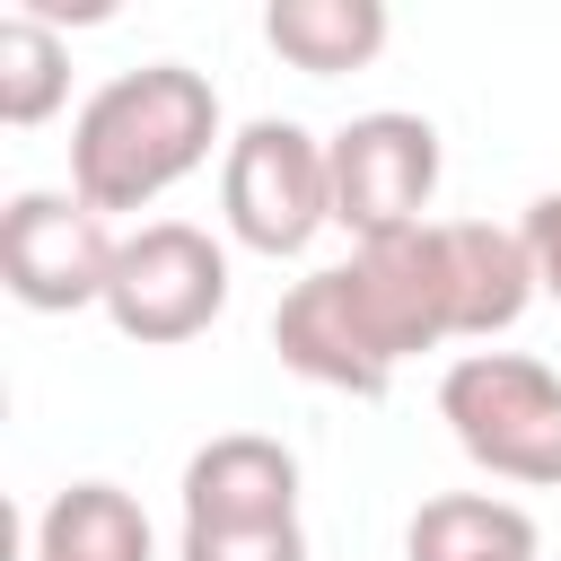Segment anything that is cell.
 I'll use <instances>...</instances> for the list:
<instances>
[{"label": "cell", "mask_w": 561, "mask_h": 561, "mask_svg": "<svg viewBox=\"0 0 561 561\" xmlns=\"http://www.w3.org/2000/svg\"><path fill=\"white\" fill-rule=\"evenodd\" d=\"M438 342H456L447 280H438V219L377 237V245H351V263L307 272L272 307L280 368L324 394H359V403H377L394 386V368Z\"/></svg>", "instance_id": "cell-1"}, {"label": "cell", "mask_w": 561, "mask_h": 561, "mask_svg": "<svg viewBox=\"0 0 561 561\" xmlns=\"http://www.w3.org/2000/svg\"><path fill=\"white\" fill-rule=\"evenodd\" d=\"M219 140V88L184 61H140L114 70L79 114H70V193L88 210H149L175 193L193 167H210Z\"/></svg>", "instance_id": "cell-2"}, {"label": "cell", "mask_w": 561, "mask_h": 561, "mask_svg": "<svg viewBox=\"0 0 561 561\" xmlns=\"http://www.w3.org/2000/svg\"><path fill=\"white\" fill-rule=\"evenodd\" d=\"M438 421L491 482L561 491V368L535 351H456L438 377Z\"/></svg>", "instance_id": "cell-3"}, {"label": "cell", "mask_w": 561, "mask_h": 561, "mask_svg": "<svg viewBox=\"0 0 561 561\" xmlns=\"http://www.w3.org/2000/svg\"><path fill=\"white\" fill-rule=\"evenodd\" d=\"M219 219L245 254H307L316 228H333V158L307 123L254 114L219 149Z\"/></svg>", "instance_id": "cell-4"}, {"label": "cell", "mask_w": 561, "mask_h": 561, "mask_svg": "<svg viewBox=\"0 0 561 561\" xmlns=\"http://www.w3.org/2000/svg\"><path fill=\"white\" fill-rule=\"evenodd\" d=\"M228 307V245L193 219H140L105 280V324L140 351H175L210 333Z\"/></svg>", "instance_id": "cell-5"}, {"label": "cell", "mask_w": 561, "mask_h": 561, "mask_svg": "<svg viewBox=\"0 0 561 561\" xmlns=\"http://www.w3.org/2000/svg\"><path fill=\"white\" fill-rule=\"evenodd\" d=\"M324 158H333V228H351V245L430 228L438 167H447L430 114H403V105L351 114V123L324 140Z\"/></svg>", "instance_id": "cell-6"}, {"label": "cell", "mask_w": 561, "mask_h": 561, "mask_svg": "<svg viewBox=\"0 0 561 561\" xmlns=\"http://www.w3.org/2000/svg\"><path fill=\"white\" fill-rule=\"evenodd\" d=\"M114 254L123 237L105 228V210H88L79 193H9L0 210V280L18 307L35 316H79V307H105V280H114Z\"/></svg>", "instance_id": "cell-7"}, {"label": "cell", "mask_w": 561, "mask_h": 561, "mask_svg": "<svg viewBox=\"0 0 561 561\" xmlns=\"http://www.w3.org/2000/svg\"><path fill=\"white\" fill-rule=\"evenodd\" d=\"M438 280H447V316L456 342H491L535 307V254L526 228H491V219H438Z\"/></svg>", "instance_id": "cell-8"}, {"label": "cell", "mask_w": 561, "mask_h": 561, "mask_svg": "<svg viewBox=\"0 0 561 561\" xmlns=\"http://www.w3.org/2000/svg\"><path fill=\"white\" fill-rule=\"evenodd\" d=\"M298 456L263 430H228L184 456V526H289Z\"/></svg>", "instance_id": "cell-9"}, {"label": "cell", "mask_w": 561, "mask_h": 561, "mask_svg": "<svg viewBox=\"0 0 561 561\" xmlns=\"http://www.w3.org/2000/svg\"><path fill=\"white\" fill-rule=\"evenodd\" d=\"M403 561H543V535L500 491H438L412 508Z\"/></svg>", "instance_id": "cell-10"}, {"label": "cell", "mask_w": 561, "mask_h": 561, "mask_svg": "<svg viewBox=\"0 0 561 561\" xmlns=\"http://www.w3.org/2000/svg\"><path fill=\"white\" fill-rule=\"evenodd\" d=\"M386 35H394L386 0H272V9H263V44H272L289 70H307V79L368 70V61L386 53Z\"/></svg>", "instance_id": "cell-11"}, {"label": "cell", "mask_w": 561, "mask_h": 561, "mask_svg": "<svg viewBox=\"0 0 561 561\" xmlns=\"http://www.w3.org/2000/svg\"><path fill=\"white\" fill-rule=\"evenodd\" d=\"M35 561H158V535L123 482H70L35 517Z\"/></svg>", "instance_id": "cell-12"}, {"label": "cell", "mask_w": 561, "mask_h": 561, "mask_svg": "<svg viewBox=\"0 0 561 561\" xmlns=\"http://www.w3.org/2000/svg\"><path fill=\"white\" fill-rule=\"evenodd\" d=\"M70 96V44L53 18L35 9H0V123L9 131H35L53 123Z\"/></svg>", "instance_id": "cell-13"}, {"label": "cell", "mask_w": 561, "mask_h": 561, "mask_svg": "<svg viewBox=\"0 0 561 561\" xmlns=\"http://www.w3.org/2000/svg\"><path fill=\"white\" fill-rule=\"evenodd\" d=\"M184 561H307V526H184Z\"/></svg>", "instance_id": "cell-14"}, {"label": "cell", "mask_w": 561, "mask_h": 561, "mask_svg": "<svg viewBox=\"0 0 561 561\" xmlns=\"http://www.w3.org/2000/svg\"><path fill=\"white\" fill-rule=\"evenodd\" d=\"M517 228H526V254H535V280H543V298H561V193H535Z\"/></svg>", "instance_id": "cell-15"}]
</instances>
